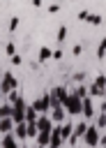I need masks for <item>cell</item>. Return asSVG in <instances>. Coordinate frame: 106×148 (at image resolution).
I'll return each instance as SVG.
<instances>
[{
	"label": "cell",
	"mask_w": 106,
	"mask_h": 148,
	"mask_svg": "<svg viewBox=\"0 0 106 148\" xmlns=\"http://www.w3.org/2000/svg\"><path fill=\"white\" fill-rule=\"evenodd\" d=\"M101 132L94 127V125H88V130H85V134H83V141L90 146V148H99L101 146Z\"/></svg>",
	"instance_id": "1"
},
{
	"label": "cell",
	"mask_w": 106,
	"mask_h": 148,
	"mask_svg": "<svg viewBox=\"0 0 106 148\" xmlns=\"http://www.w3.org/2000/svg\"><path fill=\"white\" fill-rule=\"evenodd\" d=\"M62 109H65V113H69V116H78V113H81V99L71 92V95H67V99L62 102Z\"/></svg>",
	"instance_id": "2"
},
{
	"label": "cell",
	"mask_w": 106,
	"mask_h": 148,
	"mask_svg": "<svg viewBox=\"0 0 106 148\" xmlns=\"http://www.w3.org/2000/svg\"><path fill=\"white\" fill-rule=\"evenodd\" d=\"M30 106L37 111V116H44V113L51 109V99H48V95H41V97H37V99H35Z\"/></svg>",
	"instance_id": "3"
},
{
	"label": "cell",
	"mask_w": 106,
	"mask_h": 148,
	"mask_svg": "<svg viewBox=\"0 0 106 148\" xmlns=\"http://www.w3.org/2000/svg\"><path fill=\"white\" fill-rule=\"evenodd\" d=\"M14 88H16V79H14L12 74H5V76H2V83H0V92L7 95V92H12Z\"/></svg>",
	"instance_id": "4"
},
{
	"label": "cell",
	"mask_w": 106,
	"mask_h": 148,
	"mask_svg": "<svg viewBox=\"0 0 106 148\" xmlns=\"http://www.w3.org/2000/svg\"><path fill=\"white\" fill-rule=\"evenodd\" d=\"M81 113L85 118H94V104H92V97H83L81 99Z\"/></svg>",
	"instance_id": "5"
},
{
	"label": "cell",
	"mask_w": 106,
	"mask_h": 148,
	"mask_svg": "<svg viewBox=\"0 0 106 148\" xmlns=\"http://www.w3.org/2000/svg\"><path fill=\"white\" fill-rule=\"evenodd\" d=\"M35 125H37V132H51V130H53V123H51L48 116H39V118L35 120Z\"/></svg>",
	"instance_id": "6"
},
{
	"label": "cell",
	"mask_w": 106,
	"mask_h": 148,
	"mask_svg": "<svg viewBox=\"0 0 106 148\" xmlns=\"http://www.w3.org/2000/svg\"><path fill=\"white\" fill-rule=\"evenodd\" d=\"M65 116H67V113H65V109H62V106H53L48 118H51V123H53V125H60V123L65 120Z\"/></svg>",
	"instance_id": "7"
},
{
	"label": "cell",
	"mask_w": 106,
	"mask_h": 148,
	"mask_svg": "<svg viewBox=\"0 0 106 148\" xmlns=\"http://www.w3.org/2000/svg\"><path fill=\"white\" fill-rule=\"evenodd\" d=\"M90 95H92V97H94V95H97V97L104 95V76H97V81L90 86Z\"/></svg>",
	"instance_id": "8"
},
{
	"label": "cell",
	"mask_w": 106,
	"mask_h": 148,
	"mask_svg": "<svg viewBox=\"0 0 106 148\" xmlns=\"http://www.w3.org/2000/svg\"><path fill=\"white\" fill-rule=\"evenodd\" d=\"M12 134H14V139L18 141H23V139H28V130H25V123H21V125H14V130H12Z\"/></svg>",
	"instance_id": "9"
},
{
	"label": "cell",
	"mask_w": 106,
	"mask_h": 148,
	"mask_svg": "<svg viewBox=\"0 0 106 148\" xmlns=\"http://www.w3.org/2000/svg\"><path fill=\"white\" fill-rule=\"evenodd\" d=\"M0 148H18V141L14 139V134H5L0 141Z\"/></svg>",
	"instance_id": "10"
},
{
	"label": "cell",
	"mask_w": 106,
	"mask_h": 148,
	"mask_svg": "<svg viewBox=\"0 0 106 148\" xmlns=\"http://www.w3.org/2000/svg\"><path fill=\"white\" fill-rule=\"evenodd\" d=\"M12 130H14L12 118H2V120H0V134H2V136H5V134H12Z\"/></svg>",
	"instance_id": "11"
},
{
	"label": "cell",
	"mask_w": 106,
	"mask_h": 148,
	"mask_svg": "<svg viewBox=\"0 0 106 148\" xmlns=\"http://www.w3.org/2000/svg\"><path fill=\"white\" fill-rule=\"evenodd\" d=\"M48 134H51V132H39V134L35 136V141H37V146H41V148H48V139H51Z\"/></svg>",
	"instance_id": "12"
},
{
	"label": "cell",
	"mask_w": 106,
	"mask_h": 148,
	"mask_svg": "<svg viewBox=\"0 0 106 148\" xmlns=\"http://www.w3.org/2000/svg\"><path fill=\"white\" fill-rule=\"evenodd\" d=\"M71 132H74V127H71L69 123H65V125H60V136H62V141H67V139L71 136Z\"/></svg>",
	"instance_id": "13"
},
{
	"label": "cell",
	"mask_w": 106,
	"mask_h": 148,
	"mask_svg": "<svg viewBox=\"0 0 106 148\" xmlns=\"http://www.w3.org/2000/svg\"><path fill=\"white\" fill-rule=\"evenodd\" d=\"M39 116H37V111L32 109V106H25V123H35Z\"/></svg>",
	"instance_id": "14"
},
{
	"label": "cell",
	"mask_w": 106,
	"mask_h": 148,
	"mask_svg": "<svg viewBox=\"0 0 106 148\" xmlns=\"http://www.w3.org/2000/svg\"><path fill=\"white\" fill-rule=\"evenodd\" d=\"M25 130H28V139H35L39 132H37V125L35 123H25Z\"/></svg>",
	"instance_id": "15"
},
{
	"label": "cell",
	"mask_w": 106,
	"mask_h": 148,
	"mask_svg": "<svg viewBox=\"0 0 106 148\" xmlns=\"http://www.w3.org/2000/svg\"><path fill=\"white\" fill-rule=\"evenodd\" d=\"M94 127H97L99 132H104V127H106V116H104V111L97 116V125H94Z\"/></svg>",
	"instance_id": "16"
},
{
	"label": "cell",
	"mask_w": 106,
	"mask_h": 148,
	"mask_svg": "<svg viewBox=\"0 0 106 148\" xmlns=\"http://www.w3.org/2000/svg\"><path fill=\"white\" fill-rule=\"evenodd\" d=\"M39 58H41V60L51 58V51H48V49H41V51H39Z\"/></svg>",
	"instance_id": "17"
},
{
	"label": "cell",
	"mask_w": 106,
	"mask_h": 148,
	"mask_svg": "<svg viewBox=\"0 0 106 148\" xmlns=\"http://www.w3.org/2000/svg\"><path fill=\"white\" fill-rule=\"evenodd\" d=\"M37 148H41V146H37Z\"/></svg>",
	"instance_id": "18"
}]
</instances>
